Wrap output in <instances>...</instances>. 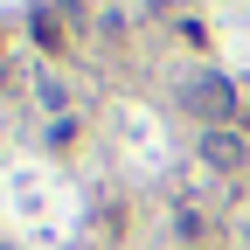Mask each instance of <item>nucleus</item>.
<instances>
[{
  "label": "nucleus",
  "mask_w": 250,
  "mask_h": 250,
  "mask_svg": "<svg viewBox=\"0 0 250 250\" xmlns=\"http://www.w3.org/2000/svg\"><path fill=\"white\" fill-rule=\"evenodd\" d=\"M181 111L208 118V132H223V125L236 118V90H229V77H215V70H202V77H181Z\"/></svg>",
  "instance_id": "obj_1"
},
{
  "label": "nucleus",
  "mask_w": 250,
  "mask_h": 250,
  "mask_svg": "<svg viewBox=\"0 0 250 250\" xmlns=\"http://www.w3.org/2000/svg\"><path fill=\"white\" fill-rule=\"evenodd\" d=\"M202 160H208V167H223V174H236V167L250 160V146H243L229 125H223V132H208V139H202Z\"/></svg>",
  "instance_id": "obj_2"
},
{
  "label": "nucleus",
  "mask_w": 250,
  "mask_h": 250,
  "mask_svg": "<svg viewBox=\"0 0 250 250\" xmlns=\"http://www.w3.org/2000/svg\"><path fill=\"white\" fill-rule=\"evenodd\" d=\"M35 42H42V49H62V42H70V35H62V21H56L49 7H35Z\"/></svg>",
  "instance_id": "obj_3"
}]
</instances>
